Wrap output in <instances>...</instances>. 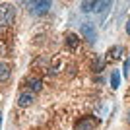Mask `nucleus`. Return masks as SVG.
<instances>
[{
	"instance_id": "1",
	"label": "nucleus",
	"mask_w": 130,
	"mask_h": 130,
	"mask_svg": "<svg viewBox=\"0 0 130 130\" xmlns=\"http://www.w3.org/2000/svg\"><path fill=\"white\" fill-rule=\"evenodd\" d=\"M14 6L12 4H0V27H6L14 22Z\"/></svg>"
},
{
	"instance_id": "2",
	"label": "nucleus",
	"mask_w": 130,
	"mask_h": 130,
	"mask_svg": "<svg viewBox=\"0 0 130 130\" xmlns=\"http://www.w3.org/2000/svg\"><path fill=\"white\" fill-rule=\"evenodd\" d=\"M27 6H31V12L35 16H43L53 8V2L49 0H39V2H27Z\"/></svg>"
},
{
	"instance_id": "3",
	"label": "nucleus",
	"mask_w": 130,
	"mask_h": 130,
	"mask_svg": "<svg viewBox=\"0 0 130 130\" xmlns=\"http://www.w3.org/2000/svg\"><path fill=\"white\" fill-rule=\"evenodd\" d=\"M80 29H82V35H84V39H87L89 43H93V41L97 39V27H95V23H91V22H84Z\"/></svg>"
},
{
	"instance_id": "4",
	"label": "nucleus",
	"mask_w": 130,
	"mask_h": 130,
	"mask_svg": "<svg viewBox=\"0 0 130 130\" xmlns=\"http://www.w3.org/2000/svg\"><path fill=\"white\" fill-rule=\"evenodd\" d=\"M97 126V119L95 117H84L82 120H78L76 130H95Z\"/></svg>"
},
{
	"instance_id": "5",
	"label": "nucleus",
	"mask_w": 130,
	"mask_h": 130,
	"mask_svg": "<svg viewBox=\"0 0 130 130\" xmlns=\"http://www.w3.org/2000/svg\"><path fill=\"white\" fill-rule=\"evenodd\" d=\"M33 101H35V93L29 91V89H25L18 95V105L20 107H29V105H33Z\"/></svg>"
},
{
	"instance_id": "6",
	"label": "nucleus",
	"mask_w": 130,
	"mask_h": 130,
	"mask_svg": "<svg viewBox=\"0 0 130 130\" xmlns=\"http://www.w3.org/2000/svg\"><path fill=\"white\" fill-rule=\"evenodd\" d=\"M27 87H29V91H41L43 89V80L41 78H29L27 80Z\"/></svg>"
},
{
	"instance_id": "7",
	"label": "nucleus",
	"mask_w": 130,
	"mask_h": 130,
	"mask_svg": "<svg viewBox=\"0 0 130 130\" xmlns=\"http://www.w3.org/2000/svg\"><path fill=\"white\" fill-rule=\"evenodd\" d=\"M12 70H10V64H6V62H0V82H6L10 78Z\"/></svg>"
},
{
	"instance_id": "8",
	"label": "nucleus",
	"mask_w": 130,
	"mask_h": 130,
	"mask_svg": "<svg viewBox=\"0 0 130 130\" xmlns=\"http://www.w3.org/2000/svg\"><path fill=\"white\" fill-rule=\"evenodd\" d=\"M111 6H113V4H111L109 0H103V2H95V12H97V14H107Z\"/></svg>"
},
{
	"instance_id": "9",
	"label": "nucleus",
	"mask_w": 130,
	"mask_h": 130,
	"mask_svg": "<svg viewBox=\"0 0 130 130\" xmlns=\"http://www.w3.org/2000/svg\"><path fill=\"white\" fill-rule=\"evenodd\" d=\"M78 43H80V39H78L76 33H68V35H66V45H68L70 49H76Z\"/></svg>"
},
{
	"instance_id": "10",
	"label": "nucleus",
	"mask_w": 130,
	"mask_h": 130,
	"mask_svg": "<svg viewBox=\"0 0 130 130\" xmlns=\"http://www.w3.org/2000/svg\"><path fill=\"white\" fill-rule=\"evenodd\" d=\"M80 10L84 12V14H89V12H95V2H91V0H87V2H82Z\"/></svg>"
},
{
	"instance_id": "11",
	"label": "nucleus",
	"mask_w": 130,
	"mask_h": 130,
	"mask_svg": "<svg viewBox=\"0 0 130 130\" xmlns=\"http://www.w3.org/2000/svg\"><path fill=\"white\" fill-rule=\"evenodd\" d=\"M119 86H120V72L115 70L113 74H111V87H113V89H117Z\"/></svg>"
},
{
	"instance_id": "12",
	"label": "nucleus",
	"mask_w": 130,
	"mask_h": 130,
	"mask_svg": "<svg viewBox=\"0 0 130 130\" xmlns=\"http://www.w3.org/2000/svg\"><path fill=\"white\" fill-rule=\"evenodd\" d=\"M120 53H122V47H113V49L109 51V54H111L113 58H119V56H120Z\"/></svg>"
},
{
	"instance_id": "13",
	"label": "nucleus",
	"mask_w": 130,
	"mask_h": 130,
	"mask_svg": "<svg viewBox=\"0 0 130 130\" xmlns=\"http://www.w3.org/2000/svg\"><path fill=\"white\" fill-rule=\"evenodd\" d=\"M122 74L124 76H130V58L124 60V66H122Z\"/></svg>"
},
{
	"instance_id": "14",
	"label": "nucleus",
	"mask_w": 130,
	"mask_h": 130,
	"mask_svg": "<svg viewBox=\"0 0 130 130\" xmlns=\"http://www.w3.org/2000/svg\"><path fill=\"white\" fill-rule=\"evenodd\" d=\"M124 29H126V33H128V35H130V18H128V20H126V25H124Z\"/></svg>"
},
{
	"instance_id": "15",
	"label": "nucleus",
	"mask_w": 130,
	"mask_h": 130,
	"mask_svg": "<svg viewBox=\"0 0 130 130\" xmlns=\"http://www.w3.org/2000/svg\"><path fill=\"white\" fill-rule=\"evenodd\" d=\"M0 128H2V111H0Z\"/></svg>"
},
{
	"instance_id": "16",
	"label": "nucleus",
	"mask_w": 130,
	"mask_h": 130,
	"mask_svg": "<svg viewBox=\"0 0 130 130\" xmlns=\"http://www.w3.org/2000/svg\"><path fill=\"white\" fill-rule=\"evenodd\" d=\"M128 120H130V111H128Z\"/></svg>"
}]
</instances>
